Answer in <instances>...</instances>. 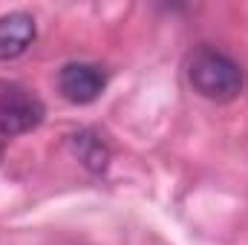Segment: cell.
Wrapping results in <instances>:
<instances>
[{
  "instance_id": "obj_2",
  "label": "cell",
  "mask_w": 248,
  "mask_h": 245,
  "mask_svg": "<svg viewBox=\"0 0 248 245\" xmlns=\"http://www.w3.org/2000/svg\"><path fill=\"white\" fill-rule=\"evenodd\" d=\"M44 116H46V107L32 90L20 84H9L0 90V141H12L35 130L44 122Z\"/></svg>"
},
{
  "instance_id": "obj_4",
  "label": "cell",
  "mask_w": 248,
  "mask_h": 245,
  "mask_svg": "<svg viewBox=\"0 0 248 245\" xmlns=\"http://www.w3.org/2000/svg\"><path fill=\"white\" fill-rule=\"evenodd\" d=\"M35 41V17L26 12H9L0 17V61L20 58Z\"/></svg>"
},
{
  "instance_id": "obj_1",
  "label": "cell",
  "mask_w": 248,
  "mask_h": 245,
  "mask_svg": "<svg viewBox=\"0 0 248 245\" xmlns=\"http://www.w3.org/2000/svg\"><path fill=\"white\" fill-rule=\"evenodd\" d=\"M185 72L193 92H199L202 98L217 101V104H228V101L240 98V92L246 87V75H243L240 63L214 46H196L185 58Z\"/></svg>"
},
{
  "instance_id": "obj_3",
  "label": "cell",
  "mask_w": 248,
  "mask_h": 245,
  "mask_svg": "<svg viewBox=\"0 0 248 245\" xmlns=\"http://www.w3.org/2000/svg\"><path fill=\"white\" fill-rule=\"evenodd\" d=\"M107 75L95 63H66L58 72V90L72 104H93L104 92Z\"/></svg>"
}]
</instances>
